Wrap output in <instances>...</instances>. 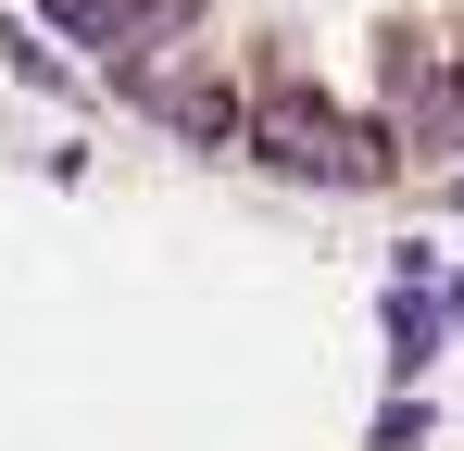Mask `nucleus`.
<instances>
[{"label":"nucleus","instance_id":"obj_1","mask_svg":"<svg viewBox=\"0 0 464 451\" xmlns=\"http://www.w3.org/2000/svg\"><path fill=\"white\" fill-rule=\"evenodd\" d=\"M401 150L414 139H401L389 113H352V101H326L302 75L251 88V163H276V176H302V188H389Z\"/></svg>","mask_w":464,"mask_h":451},{"label":"nucleus","instance_id":"obj_2","mask_svg":"<svg viewBox=\"0 0 464 451\" xmlns=\"http://www.w3.org/2000/svg\"><path fill=\"white\" fill-rule=\"evenodd\" d=\"M389 126L414 150H464V38H440V25L389 38Z\"/></svg>","mask_w":464,"mask_h":451},{"label":"nucleus","instance_id":"obj_3","mask_svg":"<svg viewBox=\"0 0 464 451\" xmlns=\"http://www.w3.org/2000/svg\"><path fill=\"white\" fill-rule=\"evenodd\" d=\"M139 113L176 126V139H201V150H251V101L214 88V75H151V101H139Z\"/></svg>","mask_w":464,"mask_h":451},{"label":"nucleus","instance_id":"obj_4","mask_svg":"<svg viewBox=\"0 0 464 451\" xmlns=\"http://www.w3.org/2000/svg\"><path fill=\"white\" fill-rule=\"evenodd\" d=\"M427 339H440V313H427V289L389 301V376H427Z\"/></svg>","mask_w":464,"mask_h":451},{"label":"nucleus","instance_id":"obj_5","mask_svg":"<svg viewBox=\"0 0 464 451\" xmlns=\"http://www.w3.org/2000/svg\"><path fill=\"white\" fill-rule=\"evenodd\" d=\"M0 51H13V75H25V88H63V63H51V51H38L25 25H0Z\"/></svg>","mask_w":464,"mask_h":451},{"label":"nucleus","instance_id":"obj_6","mask_svg":"<svg viewBox=\"0 0 464 451\" xmlns=\"http://www.w3.org/2000/svg\"><path fill=\"white\" fill-rule=\"evenodd\" d=\"M452 201H464V176H452Z\"/></svg>","mask_w":464,"mask_h":451}]
</instances>
